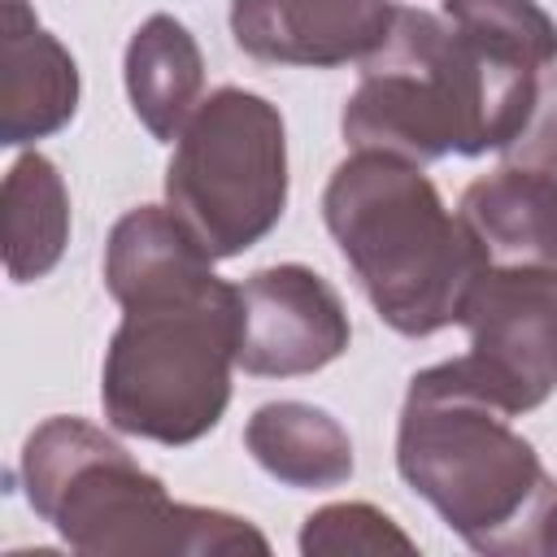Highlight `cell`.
<instances>
[{
	"label": "cell",
	"mask_w": 557,
	"mask_h": 557,
	"mask_svg": "<svg viewBox=\"0 0 557 557\" xmlns=\"http://www.w3.org/2000/svg\"><path fill=\"white\" fill-rule=\"evenodd\" d=\"M557 57L461 26L431 9H396L387 39L361 61L339 109L348 148L405 161L505 152L535 113Z\"/></svg>",
	"instance_id": "1"
},
{
	"label": "cell",
	"mask_w": 557,
	"mask_h": 557,
	"mask_svg": "<svg viewBox=\"0 0 557 557\" xmlns=\"http://www.w3.org/2000/svg\"><path fill=\"white\" fill-rule=\"evenodd\" d=\"M322 222L374 313L409 339L453 326L492 265L431 174L396 152L352 148L322 187Z\"/></svg>",
	"instance_id": "2"
},
{
	"label": "cell",
	"mask_w": 557,
	"mask_h": 557,
	"mask_svg": "<svg viewBox=\"0 0 557 557\" xmlns=\"http://www.w3.org/2000/svg\"><path fill=\"white\" fill-rule=\"evenodd\" d=\"M509 418L461 357L418 370L400 405L396 470L474 553H531L535 518L557 492Z\"/></svg>",
	"instance_id": "3"
},
{
	"label": "cell",
	"mask_w": 557,
	"mask_h": 557,
	"mask_svg": "<svg viewBox=\"0 0 557 557\" xmlns=\"http://www.w3.org/2000/svg\"><path fill=\"white\" fill-rule=\"evenodd\" d=\"M26 505L83 557H239L270 540L239 513L187 505L144 470L109 431L83 418H48L22 444Z\"/></svg>",
	"instance_id": "4"
},
{
	"label": "cell",
	"mask_w": 557,
	"mask_h": 557,
	"mask_svg": "<svg viewBox=\"0 0 557 557\" xmlns=\"http://www.w3.org/2000/svg\"><path fill=\"white\" fill-rule=\"evenodd\" d=\"M239 366V283L205 278L122 309L100 366L104 422L122 435L183 448L231 405Z\"/></svg>",
	"instance_id": "5"
},
{
	"label": "cell",
	"mask_w": 557,
	"mask_h": 557,
	"mask_svg": "<svg viewBox=\"0 0 557 557\" xmlns=\"http://www.w3.org/2000/svg\"><path fill=\"white\" fill-rule=\"evenodd\" d=\"M165 205L213 261L261 244L287 209V126L278 104L248 87L209 91L174 139Z\"/></svg>",
	"instance_id": "6"
},
{
	"label": "cell",
	"mask_w": 557,
	"mask_h": 557,
	"mask_svg": "<svg viewBox=\"0 0 557 557\" xmlns=\"http://www.w3.org/2000/svg\"><path fill=\"white\" fill-rule=\"evenodd\" d=\"M466 374L513 418L557 392V265H487L461 300Z\"/></svg>",
	"instance_id": "7"
},
{
	"label": "cell",
	"mask_w": 557,
	"mask_h": 557,
	"mask_svg": "<svg viewBox=\"0 0 557 557\" xmlns=\"http://www.w3.org/2000/svg\"><path fill=\"white\" fill-rule=\"evenodd\" d=\"M457 213L496 265H557V65L505 161L461 191Z\"/></svg>",
	"instance_id": "8"
},
{
	"label": "cell",
	"mask_w": 557,
	"mask_h": 557,
	"mask_svg": "<svg viewBox=\"0 0 557 557\" xmlns=\"http://www.w3.org/2000/svg\"><path fill=\"white\" fill-rule=\"evenodd\" d=\"M352 339L339 292L300 261L261 265L239 283V370L296 379L344 357Z\"/></svg>",
	"instance_id": "9"
},
{
	"label": "cell",
	"mask_w": 557,
	"mask_h": 557,
	"mask_svg": "<svg viewBox=\"0 0 557 557\" xmlns=\"http://www.w3.org/2000/svg\"><path fill=\"white\" fill-rule=\"evenodd\" d=\"M396 0H231L239 52L265 65L335 70L366 61L396 22Z\"/></svg>",
	"instance_id": "10"
},
{
	"label": "cell",
	"mask_w": 557,
	"mask_h": 557,
	"mask_svg": "<svg viewBox=\"0 0 557 557\" xmlns=\"http://www.w3.org/2000/svg\"><path fill=\"white\" fill-rule=\"evenodd\" d=\"M78 65L26 0H0V144L57 135L78 113Z\"/></svg>",
	"instance_id": "11"
},
{
	"label": "cell",
	"mask_w": 557,
	"mask_h": 557,
	"mask_svg": "<svg viewBox=\"0 0 557 557\" xmlns=\"http://www.w3.org/2000/svg\"><path fill=\"white\" fill-rule=\"evenodd\" d=\"M205 278H213V257L170 205H139L113 222L104 244V287L122 309Z\"/></svg>",
	"instance_id": "12"
},
{
	"label": "cell",
	"mask_w": 557,
	"mask_h": 557,
	"mask_svg": "<svg viewBox=\"0 0 557 557\" xmlns=\"http://www.w3.org/2000/svg\"><path fill=\"white\" fill-rule=\"evenodd\" d=\"M122 78L135 117L161 144H174L205 100V57L174 13H148L126 39Z\"/></svg>",
	"instance_id": "13"
},
{
	"label": "cell",
	"mask_w": 557,
	"mask_h": 557,
	"mask_svg": "<svg viewBox=\"0 0 557 557\" xmlns=\"http://www.w3.org/2000/svg\"><path fill=\"white\" fill-rule=\"evenodd\" d=\"M252 461L296 492H326L352 479V440L344 422L309 400H265L244 422Z\"/></svg>",
	"instance_id": "14"
},
{
	"label": "cell",
	"mask_w": 557,
	"mask_h": 557,
	"mask_svg": "<svg viewBox=\"0 0 557 557\" xmlns=\"http://www.w3.org/2000/svg\"><path fill=\"white\" fill-rule=\"evenodd\" d=\"M0 231H4V274L26 287L57 270L70 244V187L52 157L22 152L0 183Z\"/></svg>",
	"instance_id": "15"
},
{
	"label": "cell",
	"mask_w": 557,
	"mask_h": 557,
	"mask_svg": "<svg viewBox=\"0 0 557 557\" xmlns=\"http://www.w3.org/2000/svg\"><path fill=\"white\" fill-rule=\"evenodd\" d=\"M300 553L305 557H339V553H418V540L392 522L370 500H335L313 509L300 522Z\"/></svg>",
	"instance_id": "16"
},
{
	"label": "cell",
	"mask_w": 557,
	"mask_h": 557,
	"mask_svg": "<svg viewBox=\"0 0 557 557\" xmlns=\"http://www.w3.org/2000/svg\"><path fill=\"white\" fill-rule=\"evenodd\" d=\"M531 553H557V492L548 496V505L540 509L535 518V540H531Z\"/></svg>",
	"instance_id": "17"
}]
</instances>
